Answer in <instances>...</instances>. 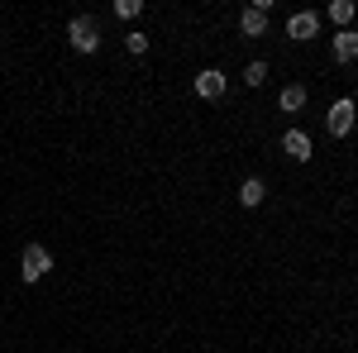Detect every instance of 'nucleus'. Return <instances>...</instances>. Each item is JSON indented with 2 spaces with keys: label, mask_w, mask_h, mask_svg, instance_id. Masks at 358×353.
I'll return each mask as SVG.
<instances>
[{
  "label": "nucleus",
  "mask_w": 358,
  "mask_h": 353,
  "mask_svg": "<svg viewBox=\"0 0 358 353\" xmlns=\"http://www.w3.org/2000/svg\"><path fill=\"white\" fill-rule=\"evenodd\" d=\"M244 82L248 86H263V82H268V67H263V62H248V67H244Z\"/></svg>",
  "instance_id": "12"
},
{
  "label": "nucleus",
  "mask_w": 358,
  "mask_h": 353,
  "mask_svg": "<svg viewBox=\"0 0 358 353\" xmlns=\"http://www.w3.org/2000/svg\"><path fill=\"white\" fill-rule=\"evenodd\" d=\"M67 38H72L77 53H96V48H101V29H96L91 15H77V20L67 24Z\"/></svg>",
  "instance_id": "1"
},
{
  "label": "nucleus",
  "mask_w": 358,
  "mask_h": 353,
  "mask_svg": "<svg viewBox=\"0 0 358 353\" xmlns=\"http://www.w3.org/2000/svg\"><path fill=\"white\" fill-rule=\"evenodd\" d=\"M124 43H129V53H148V34H129V38H124Z\"/></svg>",
  "instance_id": "13"
},
{
  "label": "nucleus",
  "mask_w": 358,
  "mask_h": 353,
  "mask_svg": "<svg viewBox=\"0 0 358 353\" xmlns=\"http://www.w3.org/2000/svg\"><path fill=\"white\" fill-rule=\"evenodd\" d=\"M282 148H287V158H296V163H306V158L315 153V148H310V134H306V129H287V134H282Z\"/></svg>",
  "instance_id": "5"
},
{
  "label": "nucleus",
  "mask_w": 358,
  "mask_h": 353,
  "mask_svg": "<svg viewBox=\"0 0 358 353\" xmlns=\"http://www.w3.org/2000/svg\"><path fill=\"white\" fill-rule=\"evenodd\" d=\"M115 10H120V15H124V20H134L138 10H143V5H138V0H120V5H115Z\"/></svg>",
  "instance_id": "14"
},
{
  "label": "nucleus",
  "mask_w": 358,
  "mask_h": 353,
  "mask_svg": "<svg viewBox=\"0 0 358 353\" xmlns=\"http://www.w3.org/2000/svg\"><path fill=\"white\" fill-rule=\"evenodd\" d=\"M330 20H334L339 29H344L349 20H354V0H334V5H330Z\"/></svg>",
  "instance_id": "11"
},
{
  "label": "nucleus",
  "mask_w": 358,
  "mask_h": 353,
  "mask_svg": "<svg viewBox=\"0 0 358 353\" xmlns=\"http://www.w3.org/2000/svg\"><path fill=\"white\" fill-rule=\"evenodd\" d=\"M334 57H339V62H358V34H354V29H339V38H334Z\"/></svg>",
  "instance_id": "7"
},
{
  "label": "nucleus",
  "mask_w": 358,
  "mask_h": 353,
  "mask_svg": "<svg viewBox=\"0 0 358 353\" xmlns=\"http://www.w3.org/2000/svg\"><path fill=\"white\" fill-rule=\"evenodd\" d=\"M48 272H53L48 248H43V244H29L24 248V263H20V277H24V282H38V277H48Z\"/></svg>",
  "instance_id": "2"
},
{
  "label": "nucleus",
  "mask_w": 358,
  "mask_h": 353,
  "mask_svg": "<svg viewBox=\"0 0 358 353\" xmlns=\"http://www.w3.org/2000/svg\"><path fill=\"white\" fill-rule=\"evenodd\" d=\"M263 196H268V187H263L258 177H248L244 187H239V201H244V206H263Z\"/></svg>",
  "instance_id": "9"
},
{
  "label": "nucleus",
  "mask_w": 358,
  "mask_h": 353,
  "mask_svg": "<svg viewBox=\"0 0 358 353\" xmlns=\"http://www.w3.org/2000/svg\"><path fill=\"white\" fill-rule=\"evenodd\" d=\"M277 101H282V110H301L306 106V86H282Z\"/></svg>",
  "instance_id": "10"
},
{
  "label": "nucleus",
  "mask_w": 358,
  "mask_h": 353,
  "mask_svg": "<svg viewBox=\"0 0 358 353\" xmlns=\"http://www.w3.org/2000/svg\"><path fill=\"white\" fill-rule=\"evenodd\" d=\"M354 115H358V110H354V101H334V106H330V115H325L330 134H334V138H344L349 129H354Z\"/></svg>",
  "instance_id": "3"
},
{
  "label": "nucleus",
  "mask_w": 358,
  "mask_h": 353,
  "mask_svg": "<svg viewBox=\"0 0 358 353\" xmlns=\"http://www.w3.org/2000/svg\"><path fill=\"white\" fill-rule=\"evenodd\" d=\"M239 29H244L248 38H258V34L268 29V5H248L244 15H239Z\"/></svg>",
  "instance_id": "6"
},
{
  "label": "nucleus",
  "mask_w": 358,
  "mask_h": 353,
  "mask_svg": "<svg viewBox=\"0 0 358 353\" xmlns=\"http://www.w3.org/2000/svg\"><path fill=\"white\" fill-rule=\"evenodd\" d=\"M287 34H292V38H310V34H315V15H310V10H301V15H292V24H287Z\"/></svg>",
  "instance_id": "8"
},
{
  "label": "nucleus",
  "mask_w": 358,
  "mask_h": 353,
  "mask_svg": "<svg viewBox=\"0 0 358 353\" xmlns=\"http://www.w3.org/2000/svg\"><path fill=\"white\" fill-rule=\"evenodd\" d=\"M196 96H201V101H220V96H224V72L206 67V72L196 77Z\"/></svg>",
  "instance_id": "4"
}]
</instances>
